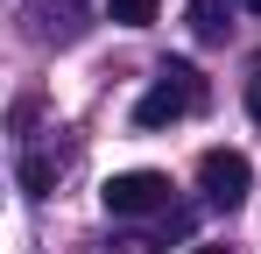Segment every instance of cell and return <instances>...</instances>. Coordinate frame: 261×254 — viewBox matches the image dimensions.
Wrapping results in <instances>:
<instances>
[{
	"mask_svg": "<svg viewBox=\"0 0 261 254\" xmlns=\"http://www.w3.org/2000/svg\"><path fill=\"white\" fill-rule=\"evenodd\" d=\"M198 106H205V78H198L191 64H163L155 85L134 99V127H148V134H155V127L184 120V113H198Z\"/></svg>",
	"mask_w": 261,
	"mask_h": 254,
	"instance_id": "cell-1",
	"label": "cell"
},
{
	"mask_svg": "<svg viewBox=\"0 0 261 254\" xmlns=\"http://www.w3.org/2000/svg\"><path fill=\"white\" fill-rule=\"evenodd\" d=\"M99 205L113 212V219H148V212L170 205V176L163 169H120V176H106Z\"/></svg>",
	"mask_w": 261,
	"mask_h": 254,
	"instance_id": "cell-2",
	"label": "cell"
},
{
	"mask_svg": "<svg viewBox=\"0 0 261 254\" xmlns=\"http://www.w3.org/2000/svg\"><path fill=\"white\" fill-rule=\"evenodd\" d=\"M247 184H254V163H247L240 148H205V156H198V191H205V205H219V212L247 205Z\"/></svg>",
	"mask_w": 261,
	"mask_h": 254,
	"instance_id": "cell-3",
	"label": "cell"
},
{
	"mask_svg": "<svg viewBox=\"0 0 261 254\" xmlns=\"http://www.w3.org/2000/svg\"><path fill=\"white\" fill-rule=\"evenodd\" d=\"M191 36H198V42L226 36V0H191Z\"/></svg>",
	"mask_w": 261,
	"mask_h": 254,
	"instance_id": "cell-4",
	"label": "cell"
},
{
	"mask_svg": "<svg viewBox=\"0 0 261 254\" xmlns=\"http://www.w3.org/2000/svg\"><path fill=\"white\" fill-rule=\"evenodd\" d=\"M49 184H57V163L49 156H21V191L29 198H49Z\"/></svg>",
	"mask_w": 261,
	"mask_h": 254,
	"instance_id": "cell-5",
	"label": "cell"
},
{
	"mask_svg": "<svg viewBox=\"0 0 261 254\" xmlns=\"http://www.w3.org/2000/svg\"><path fill=\"white\" fill-rule=\"evenodd\" d=\"M155 7H163V0H106V14H113L120 29H148V21H155Z\"/></svg>",
	"mask_w": 261,
	"mask_h": 254,
	"instance_id": "cell-6",
	"label": "cell"
},
{
	"mask_svg": "<svg viewBox=\"0 0 261 254\" xmlns=\"http://www.w3.org/2000/svg\"><path fill=\"white\" fill-rule=\"evenodd\" d=\"M247 113L261 120V57H254V71H247Z\"/></svg>",
	"mask_w": 261,
	"mask_h": 254,
	"instance_id": "cell-7",
	"label": "cell"
},
{
	"mask_svg": "<svg viewBox=\"0 0 261 254\" xmlns=\"http://www.w3.org/2000/svg\"><path fill=\"white\" fill-rule=\"evenodd\" d=\"M191 254H233V247H191Z\"/></svg>",
	"mask_w": 261,
	"mask_h": 254,
	"instance_id": "cell-8",
	"label": "cell"
},
{
	"mask_svg": "<svg viewBox=\"0 0 261 254\" xmlns=\"http://www.w3.org/2000/svg\"><path fill=\"white\" fill-rule=\"evenodd\" d=\"M240 7H247V14H261V0H240Z\"/></svg>",
	"mask_w": 261,
	"mask_h": 254,
	"instance_id": "cell-9",
	"label": "cell"
}]
</instances>
